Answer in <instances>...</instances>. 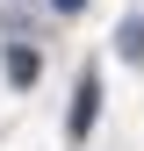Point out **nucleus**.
<instances>
[{
    "mask_svg": "<svg viewBox=\"0 0 144 151\" xmlns=\"http://www.w3.org/2000/svg\"><path fill=\"white\" fill-rule=\"evenodd\" d=\"M0 65H7V86H36V79H43V58H36L29 43H7Z\"/></svg>",
    "mask_w": 144,
    "mask_h": 151,
    "instance_id": "f03ea898",
    "label": "nucleus"
},
{
    "mask_svg": "<svg viewBox=\"0 0 144 151\" xmlns=\"http://www.w3.org/2000/svg\"><path fill=\"white\" fill-rule=\"evenodd\" d=\"M115 50H122V58H144V22H122L115 29Z\"/></svg>",
    "mask_w": 144,
    "mask_h": 151,
    "instance_id": "7ed1b4c3",
    "label": "nucleus"
},
{
    "mask_svg": "<svg viewBox=\"0 0 144 151\" xmlns=\"http://www.w3.org/2000/svg\"><path fill=\"white\" fill-rule=\"evenodd\" d=\"M94 115H101V79L86 72L79 79V93H72V115H65V137L79 144V137H94Z\"/></svg>",
    "mask_w": 144,
    "mask_h": 151,
    "instance_id": "f257e3e1",
    "label": "nucleus"
},
{
    "mask_svg": "<svg viewBox=\"0 0 144 151\" xmlns=\"http://www.w3.org/2000/svg\"><path fill=\"white\" fill-rule=\"evenodd\" d=\"M50 7H58V14H79V7H86V0H50Z\"/></svg>",
    "mask_w": 144,
    "mask_h": 151,
    "instance_id": "20e7f679",
    "label": "nucleus"
}]
</instances>
